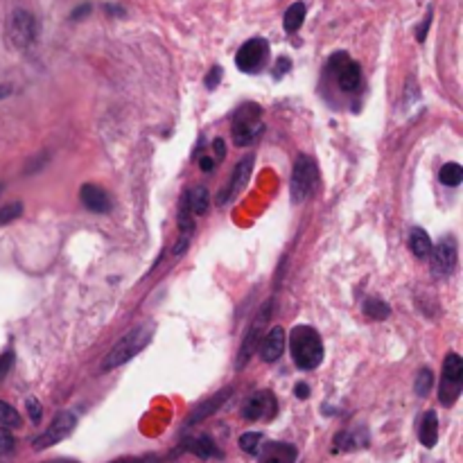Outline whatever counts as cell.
I'll list each match as a JSON object with an SVG mask.
<instances>
[{
	"label": "cell",
	"instance_id": "cell-1",
	"mask_svg": "<svg viewBox=\"0 0 463 463\" xmlns=\"http://www.w3.org/2000/svg\"><path fill=\"white\" fill-rule=\"evenodd\" d=\"M289 348L300 371H314L323 362V341L312 326H296L291 330Z\"/></svg>",
	"mask_w": 463,
	"mask_h": 463
},
{
	"label": "cell",
	"instance_id": "cell-2",
	"mask_svg": "<svg viewBox=\"0 0 463 463\" xmlns=\"http://www.w3.org/2000/svg\"><path fill=\"white\" fill-rule=\"evenodd\" d=\"M154 337V323H141L138 328L129 330L127 335L118 341L116 346L111 348V353L104 357L102 362V371H113L118 367H123L129 360H134V357L143 351V348H147V344Z\"/></svg>",
	"mask_w": 463,
	"mask_h": 463
},
{
	"label": "cell",
	"instance_id": "cell-3",
	"mask_svg": "<svg viewBox=\"0 0 463 463\" xmlns=\"http://www.w3.org/2000/svg\"><path fill=\"white\" fill-rule=\"evenodd\" d=\"M265 132L263 125V109L258 104H242L233 116V141L238 147H245L258 141L260 134Z\"/></svg>",
	"mask_w": 463,
	"mask_h": 463
},
{
	"label": "cell",
	"instance_id": "cell-4",
	"mask_svg": "<svg viewBox=\"0 0 463 463\" xmlns=\"http://www.w3.org/2000/svg\"><path fill=\"white\" fill-rule=\"evenodd\" d=\"M316 183H319V167H316L312 156L300 154L294 163V172H291V181H289L291 199H294L296 204L298 201H305L314 192Z\"/></svg>",
	"mask_w": 463,
	"mask_h": 463
},
{
	"label": "cell",
	"instance_id": "cell-5",
	"mask_svg": "<svg viewBox=\"0 0 463 463\" xmlns=\"http://www.w3.org/2000/svg\"><path fill=\"white\" fill-rule=\"evenodd\" d=\"M461 384H463V360L457 353H448L443 362V382H441V404L452 407L461 395Z\"/></svg>",
	"mask_w": 463,
	"mask_h": 463
},
{
	"label": "cell",
	"instance_id": "cell-6",
	"mask_svg": "<svg viewBox=\"0 0 463 463\" xmlns=\"http://www.w3.org/2000/svg\"><path fill=\"white\" fill-rule=\"evenodd\" d=\"M75 425H77L75 413H72V411H59L54 416V420L50 422V427H48L41 436H37L34 441H32V445H34V450H39V452L52 448V445L61 443L63 438L70 436V432L75 429Z\"/></svg>",
	"mask_w": 463,
	"mask_h": 463
},
{
	"label": "cell",
	"instance_id": "cell-7",
	"mask_svg": "<svg viewBox=\"0 0 463 463\" xmlns=\"http://www.w3.org/2000/svg\"><path fill=\"white\" fill-rule=\"evenodd\" d=\"M7 32H10V41L16 48H28L37 41V34H39L37 19L25 10H16L10 19Z\"/></svg>",
	"mask_w": 463,
	"mask_h": 463
},
{
	"label": "cell",
	"instance_id": "cell-8",
	"mask_svg": "<svg viewBox=\"0 0 463 463\" xmlns=\"http://www.w3.org/2000/svg\"><path fill=\"white\" fill-rule=\"evenodd\" d=\"M269 316H271V300L267 303L263 310L258 312V316L254 321H251V328H249V332L245 335V341H242V346H240V353H238V371L240 369H245V364L251 360V355L256 353V348L260 346V341H263V328H265V323L269 321Z\"/></svg>",
	"mask_w": 463,
	"mask_h": 463
},
{
	"label": "cell",
	"instance_id": "cell-9",
	"mask_svg": "<svg viewBox=\"0 0 463 463\" xmlns=\"http://www.w3.org/2000/svg\"><path fill=\"white\" fill-rule=\"evenodd\" d=\"M269 59V43L265 39H251L235 54V63L242 72H258Z\"/></svg>",
	"mask_w": 463,
	"mask_h": 463
},
{
	"label": "cell",
	"instance_id": "cell-10",
	"mask_svg": "<svg viewBox=\"0 0 463 463\" xmlns=\"http://www.w3.org/2000/svg\"><path fill=\"white\" fill-rule=\"evenodd\" d=\"M330 66L335 68V77H337V84H339L341 91L351 93V91H355L357 86H360V82H362L360 63H355L353 59H348L346 52L332 54Z\"/></svg>",
	"mask_w": 463,
	"mask_h": 463
},
{
	"label": "cell",
	"instance_id": "cell-11",
	"mask_svg": "<svg viewBox=\"0 0 463 463\" xmlns=\"http://www.w3.org/2000/svg\"><path fill=\"white\" fill-rule=\"evenodd\" d=\"M278 411V402L271 391H258L242 404V418L245 420H260V418H274Z\"/></svg>",
	"mask_w": 463,
	"mask_h": 463
},
{
	"label": "cell",
	"instance_id": "cell-12",
	"mask_svg": "<svg viewBox=\"0 0 463 463\" xmlns=\"http://www.w3.org/2000/svg\"><path fill=\"white\" fill-rule=\"evenodd\" d=\"M432 267L436 276H450L457 267V240L448 235L432 249Z\"/></svg>",
	"mask_w": 463,
	"mask_h": 463
},
{
	"label": "cell",
	"instance_id": "cell-13",
	"mask_svg": "<svg viewBox=\"0 0 463 463\" xmlns=\"http://www.w3.org/2000/svg\"><path fill=\"white\" fill-rule=\"evenodd\" d=\"M254 154H249V156H245V158H240V163L235 165V169H233V176H231V181H229V185L219 192V204H226V201H231L235 194H240L242 190L247 188V183H249V176H251V169H254Z\"/></svg>",
	"mask_w": 463,
	"mask_h": 463
},
{
	"label": "cell",
	"instance_id": "cell-14",
	"mask_svg": "<svg viewBox=\"0 0 463 463\" xmlns=\"http://www.w3.org/2000/svg\"><path fill=\"white\" fill-rule=\"evenodd\" d=\"M282 351H285V330L280 326H276L267 332L263 341H260V357L271 364L282 355Z\"/></svg>",
	"mask_w": 463,
	"mask_h": 463
},
{
	"label": "cell",
	"instance_id": "cell-15",
	"mask_svg": "<svg viewBox=\"0 0 463 463\" xmlns=\"http://www.w3.org/2000/svg\"><path fill=\"white\" fill-rule=\"evenodd\" d=\"M79 197H82V204L91 210V213H109L111 210V199L109 194L104 192L102 188H97L93 183H86L82 185V190H79Z\"/></svg>",
	"mask_w": 463,
	"mask_h": 463
},
{
	"label": "cell",
	"instance_id": "cell-16",
	"mask_svg": "<svg viewBox=\"0 0 463 463\" xmlns=\"http://www.w3.org/2000/svg\"><path fill=\"white\" fill-rule=\"evenodd\" d=\"M231 395V389H224V391H219L217 395H213L210 400H206L204 404H199L197 409H194V413L188 418V422H185V427H190V425H197V422H201L204 418H208V416H213V413L222 407V402L226 400V398Z\"/></svg>",
	"mask_w": 463,
	"mask_h": 463
},
{
	"label": "cell",
	"instance_id": "cell-17",
	"mask_svg": "<svg viewBox=\"0 0 463 463\" xmlns=\"http://www.w3.org/2000/svg\"><path fill=\"white\" fill-rule=\"evenodd\" d=\"M188 450L192 454H197L199 459H222L224 454L217 448V443L210 436H197L188 441Z\"/></svg>",
	"mask_w": 463,
	"mask_h": 463
},
{
	"label": "cell",
	"instance_id": "cell-18",
	"mask_svg": "<svg viewBox=\"0 0 463 463\" xmlns=\"http://www.w3.org/2000/svg\"><path fill=\"white\" fill-rule=\"evenodd\" d=\"M418 438L425 448H434L438 441V418L434 411H427L420 420V429H418Z\"/></svg>",
	"mask_w": 463,
	"mask_h": 463
},
{
	"label": "cell",
	"instance_id": "cell-19",
	"mask_svg": "<svg viewBox=\"0 0 463 463\" xmlns=\"http://www.w3.org/2000/svg\"><path fill=\"white\" fill-rule=\"evenodd\" d=\"M265 452H267V459L263 463H294L296 461V448L287 443H269Z\"/></svg>",
	"mask_w": 463,
	"mask_h": 463
},
{
	"label": "cell",
	"instance_id": "cell-20",
	"mask_svg": "<svg viewBox=\"0 0 463 463\" xmlns=\"http://www.w3.org/2000/svg\"><path fill=\"white\" fill-rule=\"evenodd\" d=\"M409 247H411L413 256L416 258H427L429 254H432V240H429V235L422 229H411Z\"/></svg>",
	"mask_w": 463,
	"mask_h": 463
},
{
	"label": "cell",
	"instance_id": "cell-21",
	"mask_svg": "<svg viewBox=\"0 0 463 463\" xmlns=\"http://www.w3.org/2000/svg\"><path fill=\"white\" fill-rule=\"evenodd\" d=\"M190 190L183 192L181 197V208H178V231H181L183 235H192L194 231V219H192V208H190Z\"/></svg>",
	"mask_w": 463,
	"mask_h": 463
},
{
	"label": "cell",
	"instance_id": "cell-22",
	"mask_svg": "<svg viewBox=\"0 0 463 463\" xmlns=\"http://www.w3.org/2000/svg\"><path fill=\"white\" fill-rule=\"evenodd\" d=\"M190 194V208L194 215H206L208 213V206H210V194L204 185H197V188H192Z\"/></svg>",
	"mask_w": 463,
	"mask_h": 463
},
{
	"label": "cell",
	"instance_id": "cell-23",
	"mask_svg": "<svg viewBox=\"0 0 463 463\" xmlns=\"http://www.w3.org/2000/svg\"><path fill=\"white\" fill-rule=\"evenodd\" d=\"M285 30L289 32H296L300 25H303V21H305V5L303 3H294L291 7H287V12H285Z\"/></svg>",
	"mask_w": 463,
	"mask_h": 463
},
{
	"label": "cell",
	"instance_id": "cell-24",
	"mask_svg": "<svg viewBox=\"0 0 463 463\" xmlns=\"http://www.w3.org/2000/svg\"><path fill=\"white\" fill-rule=\"evenodd\" d=\"M438 178H441L443 185H450V188H457V185L463 181V167L459 163H445L438 172Z\"/></svg>",
	"mask_w": 463,
	"mask_h": 463
},
{
	"label": "cell",
	"instance_id": "cell-25",
	"mask_svg": "<svg viewBox=\"0 0 463 463\" xmlns=\"http://www.w3.org/2000/svg\"><path fill=\"white\" fill-rule=\"evenodd\" d=\"M263 443H265V434H260V432H247L240 436V450L251 454V457H258Z\"/></svg>",
	"mask_w": 463,
	"mask_h": 463
},
{
	"label": "cell",
	"instance_id": "cell-26",
	"mask_svg": "<svg viewBox=\"0 0 463 463\" xmlns=\"http://www.w3.org/2000/svg\"><path fill=\"white\" fill-rule=\"evenodd\" d=\"M0 425H3V427H14V429H19L23 425L19 411H16L12 404H7L3 400H0Z\"/></svg>",
	"mask_w": 463,
	"mask_h": 463
},
{
	"label": "cell",
	"instance_id": "cell-27",
	"mask_svg": "<svg viewBox=\"0 0 463 463\" xmlns=\"http://www.w3.org/2000/svg\"><path fill=\"white\" fill-rule=\"evenodd\" d=\"M364 312H367V316H371V319L384 321L391 310H389V305H387V303H382L380 298H369L367 303H364Z\"/></svg>",
	"mask_w": 463,
	"mask_h": 463
},
{
	"label": "cell",
	"instance_id": "cell-28",
	"mask_svg": "<svg viewBox=\"0 0 463 463\" xmlns=\"http://www.w3.org/2000/svg\"><path fill=\"white\" fill-rule=\"evenodd\" d=\"M432 384H434L432 371H429V369H420L418 375H416V393L420 398H425L429 393V389H432Z\"/></svg>",
	"mask_w": 463,
	"mask_h": 463
},
{
	"label": "cell",
	"instance_id": "cell-29",
	"mask_svg": "<svg viewBox=\"0 0 463 463\" xmlns=\"http://www.w3.org/2000/svg\"><path fill=\"white\" fill-rule=\"evenodd\" d=\"M23 215V204L21 201H14V204H7L5 208H0V226L14 222L16 217Z\"/></svg>",
	"mask_w": 463,
	"mask_h": 463
},
{
	"label": "cell",
	"instance_id": "cell-30",
	"mask_svg": "<svg viewBox=\"0 0 463 463\" xmlns=\"http://www.w3.org/2000/svg\"><path fill=\"white\" fill-rule=\"evenodd\" d=\"M16 448V438L7 427H0V454H10Z\"/></svg>",
	"mask_w": 463,
	"mask_h": 463
},
{
	"label": "cell",
	"instance_id": "cell-31",
	"mask_svg": "<svg viewBox=\"0 0 463 463\" xmlns=\"http://www.w3.org/2000/svg\"><path fill=\"white\" fill-rule=\"evenodd\" d=\"M25 407H28V413H30L32 422H39V420H41V404H39L37 398H28V400H25Z\"/></svg>",
	"mask_w": 463,
	"mask_h": 463
},
{
	"label": "cell",
	"instance_id": "cell-32",
	"mask_svg": "<svg viewBox=\"0 0 463 463\" xmlns=\"http://www.w3.org/2000/svg\"><path fill=\"white\" fill-rule=\"evenodd\" d=\"M219 82H222V68L213 66V70H210L208 75H206V88H210V91H213V88L219 86Z\"/></svg>",
	"mask_w": 463,
	"mask_h": 463
},
{
	"label": "cell",
	"instance_id": "cell-33",
	"mask_svg": "<svg viewBox=\"0 0 463 463\" xmlns=\"http://www.w3.org/2000/svg\"><path fill=\"white\" fill-rule=\"evenodd\" d=\"M429 23H432V14H427L425 16V21L420 23V28H418V32H416V39L422 43L425 41V37H427V30H429Z\"/></svg>",
	"mask_w": 463,
	"mask_h": 463
},
{
	"label": "cell",
	"instance_id": "cell-34",
	"mask_svg": "<svg viewBox=\"0 0 463 463\" xmlns=\"http://www.w3.org/2000/svg\"><path fill=\"white\" fill-rule=\"evenodd\" d=\"M111 463H156L154 457H125V459H116Z\"/></svg>",
	"mask_w": 463,
	"mask_h": 463
},
{
	"label": "cell",
	"instance_id": "cell-35",
	"mask_svg": "<svg viewBox=\"0 0 463 463\" xmlns=\"http://www.w3.org/2000/svg\"><path fill=\"white\" fill-rule=\"evenodd\" d=\"M289 68H291V61L287 59V56H285V59H278V61H276V77L285 75Z\"/></svg>",
	"mask_w": 463,
	"mask_h": 463
},
{
	"label": "cell",
	"instance_id": "cell-36",
	"mask_svg": "<svg viewBox=\"0 0 463 463\" xmlns=\"http://www.w3.org/2000/svg\"><path fill=\"white\" fill-rule=\"evenodd\" d=\"M213 147H215V156H217V161H222V158L226 156V143L222 141V138H215Z\"/></svg>",
	"mask_w": 463,
	"mask_h": 463
},
{
	"label": "cell",
	"instance_id": "cell-37",
	"mask_svg": "<svg viewBox=\"0 0 463 463\" xmlns=\"http://www.w3.org/2000/svg\"><path fill=\"white\" fill-rule=\"evenodd\" d=\"M294 393L298 400H305V398H310V387L303 384V382H298V384L294 387Z\"/></svg>",
	"mask_w": 463,
	"mask_h": 463
},
{
	"label": "cell",
	"instance_id": "cell-38",
	"mask_svg": "<svg viewBox=\"0 0 463 463\" xmlns=\"http://www.w3.org/2000/svg\"><path fill=\"white\" fill-rule=\"evenodd\" d=\"M188 242H190V238H188V235H183V238L174 245V251H172V254H174V256H181L183 251L188 249Z\"/></svg>",
	"mask_w": 463,
	"mask_h": 463
},
{
	"label": "cell",
	"instance_id": "cell-39",
	"mask_svg": "<svg viewBox=\"0 0 463 463\" xmlns=\"http://www.w3.org/2000/svg\"><path fill=\"white\" fill-rule=\"evenodd\" d=\"M199 167L204 169V172H210V169L215 167V158L213 156H201L199 158Z\"/></svg>",
	"mask_w": 463,
	"mask_h": 463
},
{
	"label": "cell",
	"instance_id": "cell-40",
	"mask_svg": "<svg viewBox=\"0 0 463 463\" xmlns=\"http://www.w3.org/2000/svg\"><path fill=\"white\" fill-rule=\"evenodd\" d=\"M10 364H12V353H5L0 357V375H5L7 369H10Z\"/></svg>",
	"mask_w": 463,
	"mask_h": 463
},
{
	"label": "cell",
	"instance_id": "cell-41",
	"mask_svg": "<svg viewBox=\"0 0 463 463\" xmlns=\"http://www.w3.org/2000/svg\"><path fill=\"white\" fill-rule=\"evenodd\" d=\"M48 463H77V461H68V459H54V461H48Z\"/></svg>",
	"mask_w": 463,
	"mask_h": 463
},
{
	"label": "cell",
	"instance_id": "cell-42",
	"mask_svg": "<svg viewBox=\"0 0 463 463\" xmlns=\"http://www.w3.org/2000/svg\"><path fill=\"white\" fill-rule=\"evenodd\" d=\"M0 188H3V185H0Z\"/></svg>",
	"mask_w": 463,
	"mask_h": 463
}]
</instances>
